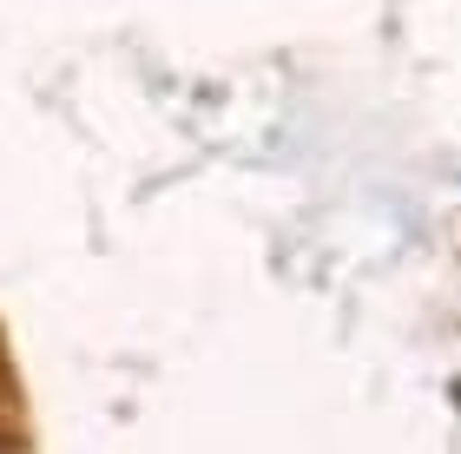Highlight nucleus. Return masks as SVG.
Listing matches in <instances>:
<instances>
[{"label":"nucleus","instance_id":"f257e3e1","mask_svg":"<svg viewBox=\"0 0 461 454\" xmlns=\"http://www.w3.org/2000/svg\"><path fill=\"white\" fill-rule=\"evenodd\" d=\"M0 454H20V441L7 435V428H0Z\"/></svg>","mask_w":461,"mask_h":454}]
</instances>
